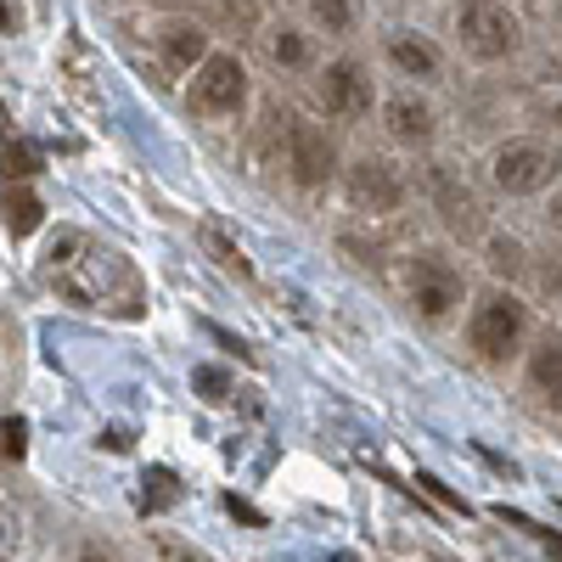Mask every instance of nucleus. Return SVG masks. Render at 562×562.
<instances>
[{
    "label": "nucleus",
    "mask_w": 562,
    "mask_h": 562,
    "mask_svg": "<svg viewBox=\"0 0 562 562\" xmlns=\"http://www.w3.org/2000/svg\"><path fill=\"white\" fill-rule=\"evenodd\" d=\"M175 501H180L175 473H169V467H153V473H147V495H140V506H147V512H164V506H175Z\"/></svg>",
    "instance_id": "19"
},
{
    "label": "nucleus",
    "mask_w": 562,
    "mask_h": 562,
    "mask_svg": "<svg viewBox=\"0 0 562 562\" xmlns=\"http://www.w3.org/2000/svg\"><path fill=\"white\" fill-rule=\"evenodd\" d=\"M315 90H321V108L338 113V119H366V113H371V79H366V68L349 63V57L326 63V74H321Z\"/></svg>",
    "instance_id": "9"
},
{
    "label": "nucleus",
    "mask_w": 562,
    "mask_h": 562,
    "mask_svg": "<svg viewBox=\"0 0 562 562\" xmlns=\"http://www.w3.org/2000/svg\"><path fill=\"white\" fill-rule=\"evenodd\" d=\"M288 169H293V180L304 186V192L326 186V180L338 175V147H333V135L315 130V124H293V130H288Z\"/></svg>",
    "instance_id": "8"
},
{
    "label": "nucleus",
    "mask_w": 562,
    "mask_h": 562,
    "mask_svg": "<svg viewBox=\"0 0 562 562\" xmlns=\"http://www.w3.org/2000/svg\"><path fill=\"white\" fill-rule=\"evenodd\" d=\"M456 34L479 63H501V57L518 52V18H512L501 0H467L461 18H456Z\"/></svg>",
    "instance_id": "5"
},
{
    "label": "nucleus",
    "mask_w": 562,
    "mask_h": 562,
    "mask_svg": "<svg viewBox=\"0 0 562 562\" xmlns=\"http://www.w3.org/2000/svg\"><path fill=\"white\" fill-rule=\"evenodd\" d=\"M23 450H29V422L7 416V461H23Z\"/></svg>",
    "instance_id": "22"
},
{
    "label": "nucleus",
    "mask_w": 562,
    "mask_h": 562,
    "mask_svg": "<svg viewBox=\"0 0 562 562\" xmlns=\"http://www.w3.org/2000/svg\"><path fill=\"white\" fill-rule=\"evenodd\" d=\"M198 389H209V400H225V378H220V371H198Z\"/></svg>",
    "instance_id": "24"
},
{
    "label": "nucleus",
    "mask_w": 562,
    "mask_h": 562,
    "mask_svg": "<svg viewBox=\"0 0 562 562\" xmlns=\"http://www.w3.org/2000/svg\"><path fill=\"white\" fill-rule=\"evenodd\" d=\"M540 540H546V551H551V557L562 562V535H540Z\"/></svg>",
    "instance_id": "27"
},
{
    "label": "nucleus",
    "mask_w": 562,
    "mask_h": 562,
    "mask_svg": "<svg viewBox=\"0 0 562 562\" xmlns=\"http://www.w3.org/2000/svg\"><path fill=\"white\" fill-rule=\"evenodd\" d=\"M225 506H231V512H237V518H243V524H265V518H259V512H254L248 501H237V495H225Z\"/></svg>",
    "instance_id": "25"
},
{
    "label": "nucleus",
    "mask_w": 562,
    "mask_h": 562,
    "mask_svg": "<svg viewBox=\"0 0 562 562\" xmlns=\"http://www.w3.org/2000/svg\"><path fill=\"white\" fill-rule=\"evenodd\" d=\"M389 63L405 74V79H434L439 74V52L428 40H416V34H394L389 40Z\"/></svg>",
    "instance_id": "14"
},
{
    "label": "nucleus",
    "mask_w": 562,
    "mask_h": 562,
    "mask_svg": "<svg viewBox=\"0 0 562 562\" xmlns=\"http://www.w3.org/2000/svg\"><path fill=\"white\" fill-rule=\"evenodd\" d=\"M524 333H529V310L512 299V293L484 299L473 310V321H467V338H473V349L484 360H512V355H518V344H524Z\"/></svg>",
    "instance_id": "4"
},
{
    "label": "nucleus",
    "mask_w": 562,
    "mask_h": 562,
    "mask_svg": "<svg viewBox=\"0 0 562 562\" xmlns=\"http://www.w3.org/2000/svg\"><path fill=\"white\" fill-rule=\"evenodd\" d=\"M434 209H439V220L456 231L461 243H473L484 231V203L473 198V186L456 180L450 169H434Z\"/></svg>",
    "instance_id": "10"
},
{
    "label": "nucleus",
    "mask_w": 562,
    "mask_h": 562,
    "mask_svg": "<svg viewBox=\"0 0 562 562\" xmlns=\"http://www.w3.org/2000/svg\"><path fill=\"white\" fill-rule=\"evenodd\" d=\"M461 293H467V281H461V270L450 259H439V254H416L411 259V304H416L422 321H445L461 304Z\"/></svg>",
    "instance_id": "6"
},
{
    "label": "nucleus",
    "mask_w": 562,
    "mask_h": 562,
    "mask_svg": "<svg viewBox=\"0 0 562 562\" xmlns=\"http://www.w3.org/2000/svg\"><path fill=\"white\" fill-rule=\"evenodd\" d=\"M45 281L74 299L79 310H108V315H140L147 304V288H140V276L124 254L113 248H97L90 237H63L52 254H45Z\"/></svg>",
    "instance_id": "1"
},
{
    "label": "nucleus",
    "mask_w": 562,
    "mask_h": 562,
    "mask_svg": "<svg viewBox=\"0 0 562 562\" xmlns=\"http://www.w3.org/2000/svg\"><path fill=\"white\" fill-rule=\"evenodd\" d=\"M270 63L276 68H310V40L299 29H276L270 34Z\"/></svg>",
    "instance_id": "17"
},
{
    "label": "nucleus",
    "mask_w": 562,
    "mask_h": 562,
    "mask_svg": "<svg viewBox=\"0 0 562 562\" xmlns=\"http://www.w3.org/2000/svg\"><path fill=\"white\" fill-rule=\"evenodd\" d=\"M34 175V153L23 147V140H12L7 147V180H29Z\"/></svg>",
    "instance_id": "21"
},
{
    "label": "nucleus",
    "mask_w": 562,
    "mask_h": 562,
    "mask_svg": "<svg viewBox=\"0 0 562 562\" xmlns=\"http://www.w3.org/2000/svg\"><path fill=\"white\" fill-rule=\"evenodd\" d=\"M490 175H495V186L506 198H535L562 175V158L551 147H540V140H506V147L495 153V164H490Z\"/></svg>",
    "instance_id": "3"
},
{
    "label": "nucleus",
    "mask_w": 562,
    "mask_h": 562,
    "mask_svg": "<svg viewBox=\"0 0 562 562\" xmlns=\"http://www.w3.org/2000/svg\"><path fill=\"white\" fill-rule=\"evenodd\" d=\"M203 248L214 254V265H220L225 276H243V281L254 276V265H248V254H243L237 243H231V237H225V231H220V225H203Z\"/></svg>",
    "instance_id": "16"
},
{
    "label": "nucleus",
    "mask_w": 562,
    "mask_h": 562,
    "mask_svg": "<svg viewBox=\"0 0 562 562\" xmlns=\"http://www.w3.org/2000/svg\"><path fill=\"white\" fill-rule=\"evenodd\" d=\"M383 124H389V135L394 140H405V147H428L434 140V108L422 102V97H389L383 102Z\"/></svg>",
    "instance_id": "12"
},
{
    "label": "nucleus",
    "mask_w": 562,
    "mask_h": 562,
    "mask_svg": "<svg viewBox=\"0 0 562 562\" xmlns=\"http://www.w3.org/2000/svg\"><path fill=\"white\" fill-rule=\"evenodd\" d=\"M540 113H546V124H557V130H562V97H551Z\"/></svg>",
    "instance_id": "26"
},
{
    "label": "nucleus",
    "mask_w": 562,
    "mask_h": 562,
    "mask_svg": "<svg viewBox=\"0 0 562 562\" xmlns=\"http://www.w3.org/2000/svg\"><path fill=\"white\" fill-rule=\"evenodd\" d=\"M529 389H535L551 411H562V338H546V344L529 355Z\"/></svg>",
    "instance_id": "13"
},
{
    "label": "nucleus",
    "mask_w": 562,
    "mask_h": 562,
    "mask_svg": "<svg viewBox=\"0 0 562 562\" xmlns=\"http://www.w3.org/2000/svg\"><path fill=\"white\" fill-rule=\"evenodd\" d=\"M186 102H192V113H203V119H231V113H243V102H248V68L231 57V52H214V57L192 74Z\"/></svg>",
    "instance_id": "2"
},
{
    "label": "nucleus",
    "mask_w": 562,
    "mask_h": 562,
    "mask_svg": "<svg viewBox=\"0 0 562 562\" xmlns=\"http://www.w3.org/2000/svg\"><path fill=\"white\" fill-rule=\"evenodd\" d=\"M551 231H557V237H562V203H551Z\"/></svg>",
    "instance_id": "28"
},
{
    "label": "nucleus",
    "mask_w": 562,
    "mask_h": 562,
    "mask_svg": "<svg viewBox=\"0 0 562 562\" xmlns=\"http://www.w3.org/2000/svg\"><path fill=\"white\" fill-rule=\"evenodd\" d=\"M310 18L326 29V34H349L355 29V0H304Z\"/></svg>",
    "instance_id": "18"
},
{
    "label": "nucleus",
    "mask_w": 562,
    "mask_h": 562,
    "mask_svg": "<svg viewBox=\"0 0 562 562\" xmlns=\"http://www.w3.org/2000/svg\"><path fill=\"white\" fill-rule=\"evenodd\" d=\"M490 270L495 276H524V243L518 237H490Z\"/></svg>",
    "instance_id": "20"
},
{
    "label": "nucleus",
    "mask_w": 562,
    "mask_h": 562,
    "mask_svg": "<svg viewBox=\"0 0 562 562\" xmlns=\"http://www.w3.org/2000/svg\"><path fill=\"white\" fill-rule=\"evenodd\" d=\"M153 551H158L164 562H198V551H186L175 535H153Z\"/></svg>",
    "instance_id": "23"
},
{
    "label": "nucleus",
    "mask_w": 562,
    "mask_h": 562,
    "mask_svg": "<svg viewBox=\"0 0 562 562\" xmlns=\"http://www.w3.org/2000/svg\"><path fill=\"white\" fill-rule=\"evenodd\" d=\"M40 220H45V203L23 180H7V231L12 237H29V231H40Z\"/></svg>",
    "instance_id": "15"
},
{
    "label": "nucleus",
    "mask_w": 562,
    "mask_h": 562,
    "mask_svg": "<svg viewBox=\"0 0 562 562\" xmlns=\"http://www.w3.org/2000/svg\"><path fill=\"white\" fill-rule=\"evenodd\" d=\"M158 52H164V63L175 68V74H198L214 52H209V34L198 29V23H164L158 29Z\"/></svg>",
    "instance_id": "11"
},
{
    "label": "nucleus",
    "mask_w": 562,
    "mask_h": 562,
    "mask_svg": "<svg viewBox=\"0 0 562 562\" xmlns=\"http://www.w3.org/2000/svg\"><path fill=\"white\" fill-rule=\"evenodd\" d=\"M344 192H349V203H355L360 214H394V209L405 203V180H400L394 164H383V158H360V164H349V175H344Z\"/></svg>",
    "instance_id": "7"
}]
</instances>
